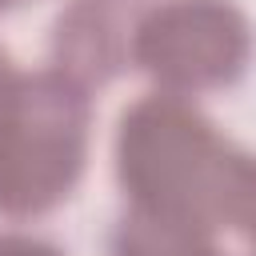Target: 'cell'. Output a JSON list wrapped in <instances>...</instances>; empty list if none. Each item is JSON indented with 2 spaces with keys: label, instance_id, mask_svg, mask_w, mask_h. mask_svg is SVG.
<instances>
[{
  "label": "cell",
  "instance_id": "1",
  "mask_svg": "<svg viewBox=\"0 0 256 256\" xmlns=\"http://www.w3.org/2000/svg\"><path fill=\"white\" fill-rule=\"evenodd\" d=\"M236 152L188 96L152 92L120 116L116 176L132 208L216 232Z\"/></svg>",
  "mask_w": 256,
  "mask_h": 256
},
{
  "label": "cell",
  "instance_id": "2",
  "mask_svg": "<svg viewBox=\"0 0 256 256\" xmlns=\"http://www.w3.org/2000/svg\"><path fill=\"white\" fill-rule=\"evenodd\" d=\"M88 92L56 68L16 76L0 104V216H44L88 160Z\"/></svg>",
  "mask_w": 256,
  "mask_h": 256
},
{
  "label": "cell",
  "instance_id": "3",
  "mask_svg": "<svg viewBox=\"0 0 256 256\" xmlns=\"http://www.w3.org/2000/svg\"><path fill=\"white\" fill-rule=\"evenodd\" d=\"M252 60V24L232 0H164L136 16L132 64L160 92L196 96L232 84Z\"/></svg>",
  "mask_w": 256,
  "mask_h": 256
},
{
  "label": "cell",
  "instance_id": "4",
  "mask_svg": "<svg viewBox=\"0 0 256 256\" xmlns=\"http://www.w3.org/2000/svg\"><path fill=\"white\" fill-rule=\"evenodd\" d=\"M136 16L132 0H72L52 32V68L84 92L108 84L132 64Z\"/></svg>",
  "mask_w": 256,
  "mask_h": 256
},
{
  "label": "cell",
  "instance_id": "5",
  "mask_svg": "<svg viewBox=\"0 0 256 256\" xmlns=\"http://www.w3.org/2000/svg\"><path fill=\"white\" fill-rule=\"evenodd\" d=\"M112 256H228V252L216 244V232L200 224L128 208V216L116 224Z\"/></svg>",
  "mask_w": 256,
  "mask_h": 256
},
{
  "label": "cell",
  "instance_id": "6",
  "mask_svg": "<svg viewBox=\"0 0 256 256\" xmlns=\"http://www.w3.org/2000/svg\"><path fill=\"white\" fill-rule=\"evenodd\" d=\"M0 256H64L56 244L24 236V232H0Z\"/></svg>",
  "mask_w": 256,
  "mask_h": 256
},
{
  "label": "cell",
  "instance_id": "7",
  "mask_svg": "<svg viewBox=\"0 0 256 256\" xmlns=\"http://www.w3.org/2000/svg\"><path fill=\"white\" fill-rule=\"evenodd\" d=\"M16 84V72H12V64H8V56H4V48H0V104H4V96H8V88Z\"/></svg>",
  "mask_w": 256,
  "mask_h": 256
},
{
  "label": "cell",
  "instance_id": "8",
  "mask_svg": "<svg viewBox=\"0 0 256 256\" xmlns=\"http://www.w3.org/2000/svg\"><path fill=\"white\" fill-rule=\"evenodd\" d=\"M20 0H0V12H8V8H16Z\"/></svg>",
  "mask_w": 256,
  "mask_h": 256
}]
</instances>
